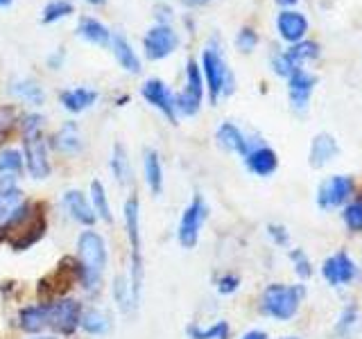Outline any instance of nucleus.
<instances>
[{
    "instance_id": "1",
    "label": "nucleus",
    "mask_w": 362,
    "mask_h": 339,
    "mask_svg": "<svg viewBox=\"0 0 362 339\" xmlns=\"http://www.w3.org/2000/svg\"><path fill=\"white\" fill-rule=\"evenodd\" d=\"M202 77L206 79L209 97H211L213 105H218L220 97L233 93V86H235L233 73L224 59L222 45H220L218 37H213L202 52Z\"/></svg>"
},
{
    "instance_id": "2",
    "label": "nucleus",
    "mask_w": 362,
    "mask_h": 339,
    "mask_svg": "<svg viewBox=\"0 0 362 339\" xmlns=\"http://www.w3.org/2000/svg\"><path fill=\"white\" fill-rule=\"evenodd\" d=\"M77 254H79V282L86 290H95L102 280L107 267V242L95 231H82L77 237Z\"/></svg>"
},
{
    "instance_id": "3",
    "label": "nucleus",
    "mask_w": 362,
    "mask_h": 339,
    "mask_svg": "<svg viewBox=\"0 0 362 339\" xmlns=\"http://www.w3.org/2000/svg\"><path fill=\"white\" fill-rule=\"evenodd\" d=\"M303 294H305L303 285H281V282H274V285H269L263 292L260 308L272 319L288 321L299 312Z\"/></svg>"
},
{
    "instance_id": "4",
    "label": "nucleus",
    "mask_w": 362,
    "mask_h": 339,
    "mask_svg": "<svg viewBox=\"0 0 362 339\" xmlns=\"http://www.w3.org/2000/svg\"><path fill=\"white\" fill-rule=\"evenodd\" d=\"M124 229H127L129 246H132V271H129V285L134 301L139 305L141 287H143V251H141V226H139V199H127L124 203Z\"/></svg>"
},
{
    "instance_id": "5",
    "label": "nucleus",
    "mask_w": 362,
    "mask_h": 339,
    "mask_svg": "<svg viewBox=\"0 0 362 339\" xmlns=\"http://www.w3.org/2000/svg\"><path fill=\"white\" fill-rule=\"evenodd\" d=\"M202 95H204V77L202 68L195 59H188L186 64V86L181 93L175 95V109L177 116H195L202 107Z\"/></svg>"
},
{
    "instance_id": "6",
    "label": "nucleus",
    "mask_w": 362,
    "mask_h": 339,
    "mask_svg": "<svg viewBox=\"0 0 362 339\" xmlns=\"http://www.w3.org/2000/svg\"><path fill=\"white\" fill-rule=\"evenodd\" d=\"M317 56H320V43L317 41H299V43H292L286 52L274 54L272 68H274L276 75L290 77L294 71H299L305 61H313V59H317Z\"/></svg>"
},
{
    "instance_id": "7",
    "label": "nucleus",
    "mask_w": 362,
    "mask_h": 339,
    "mask_svg": "<svg viewBox=\"0 0 362 339\" xmlns=\"http://www.w3.org/2000/svg\"><path fill=\"white\" fill-rule=\"evenodd\" d=\"M177 48H179V34L175 32L173 25L156 23V25H152L143 37L145 56H147V59H152V61L165 59V56H170Z\"/></svg>"
},
{
    "instance_id": "8",
    "label": "nucleus",
    "mask_w": 362,
    "mask_h": 339,
    "mask_svg": "<svg viewBox=\"0 0 362 339\" xmlns=\"http://www.w3.org/2000/svg\"><path fill=\"white\" fill-rule=\"evenodd\" d=\"M209 208H206V201H204L202 195H195L192 201L186 206L184 215H181V222H179V244L184 249H192L199 240V231H202V224L206 220Z\"/></svg>"
},
{
    "instance_id": "9",
    "label": "nucleus",
    "mask_w": 362,
    "mask_h": 339,
    "mask_svg": "<svg viewBox=\"0 0 362 339\" xmlns=\"http://www.w3.org/2000/svg\"><path fill=\"white\" fill-rule=\"evenodd\" d=\"M82 316V305L75 299H62V301H48V326L64 335H71L79 326Z\"/></svg>"
},
{
    "instance_id": "10",
    "label": "nucleus",
    "mask_w": 362,
    "mask_h": 339,
    "mask_svg": "<svg viewBox=\"0 0 362 339\" xmlns=\"http://www.w3.org/2000/svg\"><path fill=\"white\" fill-rule=\"evenodd\" d=\"M354 192V179L346 174H333L331 179L322 181L320 190H317V203L320 208H337L351 197Z\"/></svg>"
},
{
    "instance_id": "11",
    "label": "nucleus",
    "mask_w": 362,
    "mask_h": 339,
    "mask_svg": "<svg viewBox=\"0 0 362 339\" xmlns=\"http://www.w3.org/2000/svg\"><path fill=\"white\" fill-rule=\"evenodd\" d=\"M322 274L333 287H344L358 278V265L354 263V258H351L346 251H337L331 258L324 260Z\"/></svg>"
},
{
    "instance_id": "12",
    "label": "nucleus",
    "mask_w": 362,
    "mask_h": 339,
    "mask_svg": "<svg viewBox=\"0 0 362 339\" xmlns=\"http://www.w3.org/2000/svg\"><path fill=\"white\" fill-rule=\"evenodd\" d=\"M45 233V218L43 213H32L23 222H18L14 229L9 231V244L23 251V249H30L34 242H39Z\"/></svg>"
},
{
    "instance_id": "13",
    "label": "nucleus",
    "mask_w": 362,
    "mask_h": 339,
    "mask_svg": "<svg viewBox=\"0 0 362 339\" xmlns=\"http://www.w3.org/2000/svg\"><path fill=\"white\" fill-rule=\"evenodd\" d=\"M143 97L150 102L154 109H158L170 122H177V109H175V93L170 90V86L158 77L145 79V84L141 88Z\"/></svg>"
},
{
    "instance_id": "14",
    "label": "nucleus",
    "mask_w": 362,
    "mask_h": 339,
    "mask_svg": "<svg viewBox=\"0 0 362 339\" xmlns=\"http://www.w3.org/2000/svg\"><path fill=\"white\" fill-rule=\"evenodd\" d=\"M315 84H317V77L305 71V68H299V71H294L288 77V93H290V105L294 111L308 109Z\"/></svg>"
},
{
    "instance_id": "15",
    "label": "nucleus",
    "mask_w": 362,
    "mask_h": 339,
    "mask_svg": "<svg viewBox=\"0 0 362 339\" xmlns=\"http://www.w3.org/2000/svg\"><path fill=\"white\" fill-rule=\"evenodd\" d=\"M25 143V165H28V172L32 174V179H45L50 174V161H48V147H45L43 136L39 138H30V141H23Z\"/></svg>"
},
{
    "instance_id": "16",
    "label": "nucleus",
    "mask_w": 362,
    "mask_h": 339,
    "mask_svg": "<svg viewBox=\"0 0 362 339\" xmlns=\"http://www.w3.org/2000/svg\"><path fill=\"white\" fill-rule=\"evenodd\" d=\"M276 30H279L283 41L299 43V41H303L305 32H308V18H305L301 11L283 9L281 14L276 16Z\"/></svg>"
},
{
    "instance_id": "17",
    "label": "nucleus",
    "mask_w": 362,
    "mask_h": 339,
    "mask_svg": "<svg viewBox=\"0 0 362 339\" xmlns=\"http://www.w3.org/2000/svg\"><path fill=\"white\" fill-rule=\"evenodd\" d=\"M245 165L249 167V172H254L256 177H269L276 172L279 156L274 150H269L267 145H254L245 156Z\"/></svg>"
},
{
    "instance_id": "18",
    "label": "nucleus",
    "mask_w": 362,
    "mask_h": 339,
    "mask_svg": "<svg viewBox=\"0 0 362 339\" xmlns=\"http://www.w3.org/2000/svg\"><path fill=\"white\" fill-rule=\"evenodd\" d=\"M215 138H218V145L226 152H235L240 156H247V152L252 150L254 143L247 138V136L240 131V127H235L233 122H222L218 133H215Z\"/></svg>"
},
{
    "instance_id": "19",
    "label": "nucleus",
    "mask_w": 362,
    "mask_h": 339,
    "mask_svg": "<svg viewBox=\"0 0 362 339\" xmlns=\"http://www.w3.org/2000/svg\"><path fill=\"white\" fill-rule=\"evenodd\" d=\"M64 206L68 210V215L79 222V224H95L98 220V215L93 210V206H90V201L84 197V192H79V190H66L64 192Z\"/></svg>"
},
{
    "instance_id": "20",
    "label": "nucleus",
    "mask_w": 362,
    "mask_h": 339,
    "mask_svg": "<svg viewBox=\"0 0 362 339\" xmlns=\"http://www.w3.org/2000/svg\"><path fill=\"white\" fill-rule=\"evenodd\" d=\"M111 48H113V56H116V61L120 64L122 71H127L129 75H139L141 73V59H139L134 45L127 41L124 34H113Z\"/></svg>"
},
{
    "instance_id": "21",
    "label": "nucleus",
    "mask_w": 362,
    "mask_h": 339,
    "mask_svg": "<svg viewBox=\"0 0 362 339\" xmlns=\"http://www.w3.org/2000/svg\"><path fill=\"white\" fill-rule=\"evenodd\" d=\"M95 100H98V90L86 88V86H77V88H71V90H62V95H59L62 107L68 109L71 113H82V111L90 109V107L95 105Z\"/></svg>"
},
{
    "instance_id": "22",
    "label": "nucleus",
    "mask_w": 362,
    "mask_h": 339,
    "mask_svg": "<svg viewBox=\"0 0 362 339\" xmlns=\"http://www.w3.org/2000/svg\"><path fill=\"white\" fill-rule=\"evenodd\" d=\"M339 152V145L337 141L333 138L331 133H320L313 138V145H310V165L313 167H322L326 165L328 161H333Z\"/></svg>"
},
{
    "instance_id": "23",
    "label": "nucleus",
    "mask_w": 362,
    "mask_h": 339,
    "mask_svg": "<svg viewBox=\"0 0 362 339\" xmlns=\"http://www.w3.org/2000/svg\"><path fill=\"white\" fill-rule=\"evenodd\" d=\"M77 37L84 39L93 45H109L111 43V32L105 23H100L98 18L82 16L77 23Z\"/></svg>"
},
{
    "instance_id": "24",
    "label": "nucleus",
    "mask_w": 362,
    "mask_h": 339,
    "mask_svg": "<svg viewBox=\"0 0 362 339\" xmlns=\"http://www.w3.org/2000/svg\"><path fill=\"white\" fill-rule=\"evenodd\" d=\"M18 326L25 333H39V331H43V328L48 326V301L23 308L21 314H18Z\"/></svg>"
},
{
    "instance_id": "25",
    "label": "nucleus",
    "mask_w": 362,
    "mask_h": 339,
    "mask_svg": "<svg viewBox=\"0 0 362 339\" xmlns=\"http://www.w3.org/2000/svg\"><path fill=\"white\" fill-rule=\"evenodd\" d=\"M52 147L62 154H75L82 150V136L75 122H66L64 127L52 136Z\"/></svg>"
},
{
    "instance_id": "26",
    "label": "nucleus",
    "mask_w": 362,
    "mask_h": 339,
    "mask_svg": "<svg viewBox=\"0 0 362 339\" xmlns=\"http://www.w3.org/2000/svg\"><path fill=\"white\" fill-rule=\"evenodd\" d=\"M143 167H145V181L154 195H161L163 190V165L156 150H145L143 154Z\"/></svg>"
},
{
    "instance_id": "27",
    "label": "nucleus",
    "mask_w": 362,
    "mask_h": 339,
    "mask_svg": "<svg viewBox=\"0 0 362 339\" xmlns=\"http://www.w3.org/2000/svg\"><path fill=\"white\" fill-rule=\"evenodd\" d=\"M111 172L116 177V181L120 186L129 184L132 179V165H129V158H127V150L116 143L113 145V152H111Z\"/></svg>"
},
{
    "instance_id": "28",
    "label": "nucleus",
    "mask_w": 362,
    "mask_h": 339,
    "mask_svg": "<svg viewBox=\"0 0 362 339\" xmlns=\"http://www.w3.org/2000/svg\"><path fill=\"white\" fill-rule=\"evenodd\" d=\"M9 90L16 97L30 102V105H34V107H41L43 105V97H45L43 95V88L37 82H34V79H16V82L9 86Z\"/></svg>"
},
{
    "instance_id": "29",
    "label": "nucleus",
    "mask_w": 362,
    "mask_h": 339,
    "mask_svg": "<svg viewBox=\"0 0 362 339\" xmlns=\"http://www.w3.org/2000/svg\"><path fill=\"white\" fill-rule=\"evenodd\" d=\"M90 206H93L98 218H102L105 222H113L111 206H109V199H107V190H105V186H102V181H98V179L90 181Z\"/></svg>"
},
{
    "instance_id": "30",
    "label": "nucleus",
    "mask_w": 362,
    "mask_h": 339,
    "mask_svg": "<svg viewBox=\"0 0 362 339\" xmlns=\"http://www.w3.org/2000/svg\"><path fill=\"white\" fill-rule=\"evenodd\" d=\"M113 299H116V305L120 308L122 314H127L136 308L134 294H132V285L127 276H116L113 278Z\"/></svg>"
},
{
    "instance_id": "31",
    "label": "nucleus",
    "mask_w": 362,
    "mask_h": 339,
    "mask_svg": "<svg viewBox=\"0 0 362 339\" xmlns=\"http://www.w3.org/2000/svg\"><path fill=\"white\" fill-rule=\"evenodd\" d=\"M79 326L84 328V333L88 335H102L109 331V319L105 312H100L95 308L82 310V316H79Z\"/></svg>"
},
{
    "instance_id": "32",
    "label": "nucleus",
    "mask_w": 362,
    "mask_h": 339,
    "mask_svg": "<svg viewBox=\"0 0 362 339\" xmlns=\"http://www.w3.org/2000/svg\"><path fill=\"white\" fill-rule=\"evenodd\" d=\"M186 333L190 339H229V323L226 321H218L209 328L202 326H188Z\"/></svg>"
},
{
    "instance_id": "33",
    "label": "nucleus",
    "mask_w": 362,
    "mask_h": 339,
    "mask_svg": "<svg viewBox=\"0 0 362 339\" xmlns=\"http://www.w3.org/2000/svg\"><path fill=\"white\" fill-rule=\"evenodd\" d=\"M73 11H75V7H73L71 0H52V3H48L43 7L41 23H57L66 16H71Z\"/></svg>"
},
{
    "instance_id": "34",
    "label": "nucleus",
    "mask_w": 362,
    "mask_h": 339,
    "mask_svg": "<svg viewBox=\"0 0 362 339\" xmlns=\"http://www.w3.org/2000/svg\"><path fill=\"white\" fill-rule=\"evenodd\" d=\"M43 124H45V118L41 116V113H28V116H23V120H21L23 141L39 138V136H43Z\"/></svg>"
},
{
    "instance_id": "35",
    "label": "nucleus",
    "mask_w": 362,
    "mask_h": 339,
    "mask_svg": "<svg viewBox=\"0 0 362 339\" xmlns=\"http://www.w3.org/2000/svg\"><path fill=\"white\" fill-rule=\"evenodd\" d=\"M23 163H25V158L18 150H5L0 152V174H18L23 170Z\"/></svg>"
},
{
    "instance_id": "36",
    "label": "nucleus",
    "mask_w": 362,
    "mask_h": 339,
    "mask_svg": "<svg viewBox=\"0 0 362 339\" xmlns=\"http://www.w3.org/2000/svg\"><path fill=\"white\" fill-rule=\"evenodd\" d=\"M342 215H344V222L349 226V231H354V233L362 231V199L349 203Z\"/></svg>"
},
{
    "instance_id": "37",
    "label": "nucleus",
    "mask_w": 362,
    "mask_h": 339,
    "mask_svg": "<svg viewBox=\"0 0 362 339\" xmlns=\"http://www.w3.org/2000/svg\"><path fill=\"white\" fill-rule=\"evenodd\" d=\"M14 124H16V109L11 105H0V143L14 129Z\"/></svg>"
},
{
    "instance_id": "38",
    "label": "nucleus",
    "mask_w": 362,
    "mask_h": 339,
    "mask_svg": "<svg viewBox=\"0 0 362 339\" xmlns=\"http://www.w3.org/2000/svg\"><path fill=\"white\" fill-rule=\"evenodd\" d=\"M235 45H238V50H240V52H252L256 45H258V34H256V30L243 28L240 32H238V37H235Z\"/></svg>"
},
{
    "instance_id": "39",
    "label": "nucleus",
    "mask_w": 362,
    "mask_h": 339,
    "mask_svg": "<svg viewBox=\"0 0 362 339\" xmlns=\"http://www.w3.org/2000/svg\"><path fill=\"white\" fill-rule=\"evenodd\" d=\"M292 260H294V265H297V274L301 276V278H305V276H310L313 274V267H310V260L303 256V251H292Z\"/></svg>"
},
{
    "instance_id": "40",
    "label": "nucleus",
    "mask_w": 362,
    "mask_h": 339,
    "mask_svg": "<svg viewBox=\"0 0 362 339\" xmlns=\"http://www.w3.org/2000/svg\"><path fill=\"white\" fill-rule=\"evenodd\" d=\"M238 285H240V278L233 276V274L222 276V278L218 280V290H220L222 294H231V292H235V290H238Z\"/></svg>"
},
{
    "instance_id": "41",
    "label": "nucleus",
    "mask_w": 362,
    "mask_h": 339,
    "mask_svg": "<svg viewBox=\"0 0 362 339\" xmlns=\"http://www.w3.org/2000/svg\"><path fill=\"white\" fill-rule=\"evenodd\" d=\"M154 11H156V16H158V23H163V25H170V7L158 5Z\"/></svg>"
},
{
    "instance_id": "42",
    "label": "nucleus",
    "mask_w": 362,
    "mask_h": 339,
    "mask_svg": "<svg viewBox=\"0 0 362 339\" xmlns=\"http://www.w3.org/2000/svg\"><path fill=\"white\" fill-rule=\"evenodd\" d=\"M269 235H274V240L279 244H283L288 240V235H286V229H281V226H269Z\"/></svg>"
},
{
    "instance_id": "43",
    "label": "nucleus",
    "mask_w": 362,
    "mask_h": 339,
    "mask_svg": "<svg viewBox=\"0 0 362 339\" xmlns=\"http://www.w3.org/2000/svg\"><path fill=\"white\" fill-rule=\"evenodd\" d=\"M62 59H64V52H54L50 59H48V64L52 66V68H59L62 66Z\"/></svg>"
},
{
    "instance_id": "44",
    "label": "nucleus",
    "mask_w": 362,
    "mask_h": 339,
    "mask_svg": "<svg viewBox=\"0 0 362 339\" xmlns=\"http://www.w3.org/2000/svg\"><path fill=\"white\" fill-rule=\"evenodd\" d=\"M243 339H267V335L263 331H249L247 335H243Z\"/></svg>"
},
{
    "instance_id": "45",
    "label": "nucleus",
    "mask_w": 362,
    "mask_h": 339,
    "mask_svg": "<svg viewBox=\"0 0 362 339\" xmlns=\"http://www.w3.org/2000/svg\"><path fill=\"white\" fill-rule=\"evenodd\" d=\"M9 213H11V210H7V208H5V203L0 201V224H3V222L7 220V215H9Z\"/></svg>"
},
{
    "instance_id": "46",
    "label": "nucleus",
    "mask_w": 362,
    "mask_h": 339,
    "mask_svg": "<svg viewBox=\"0 0 362 339\" xmlns=\"http://www.w3.org/2000/svg\"><path fill=\"white\" fill-rule=\"evenodd\" d=\"M276 3H279L281 7H288V9H290L292 5H297V3H299V0H276Z\"/></svg>"
},
{
    "instance_id": "47",
    "label": "nucleus",
    "mask_w": 362,
    "mask_h": 339,
    "mask_svg": "<svg viewBox=\"0 0 362 339\" xmlns=\"http://www.w3.org/2000/svg\"><path fill=\"white\" fill-rule=\"evenodd\" d=\"M186 5H190V7H197V5H206L209 0H184Z\"/></svg>"
},
{
    "instance_id": "48",
    "label": "nucleus",
    "mask_w": 362,
    "mask_h": 339,
    "mask_svg": "<svg viewBox=\"0 0 362 339\" xmlns=\"http://www.w3.org/2000/svg\"><path fill=\"white\" fill-rule=\"evenodd\" d=\"M86 3H88V5H93V7H100V5H105L107 0H86Z\"/></svg>"
},
{
    "instance_id": "49",
    "label": "nucleus",
    "mask_w": 362,
    "mask_h": 339,
    "mask_svg": "<svg viewBox=\"0 0 362 339\" xmlns=\"http://www.w3.org/2000/svg\"><path fill=\"white\" fill-rule=\"evenodd\" d=\"M14 0H0V7H7V5H11Z\"/></svg>"
},
{
    "instance_id": "50",
    "label": "nucleus",
    "mask_w": 362,
    "mask_h": 339,
    "mask_svg": "<svg viewBox=\"0 0 362 339\" xmlns=\"http://www.w3.org/2000/svg\"><path fill=\"white\" fill-rule=\"evenodd\" d=\"M34 339H57V337H45V335H41V337H34Z\"/></svg>"
},
{
    "instance_id": "51",
    "label": "nucleus",
    "mask_w": 362,
    "mask_h": 339,
    "mask_svg": "<svg viewBox=\"0 0 362 339\" xmlns=\"http://www.w3.org/2000/svg\"><path fill=\"white\" fill-rule=\"evenodd\" d=\"M286 339H297V337H286Z\"/></svg>"
}]
</instances>
